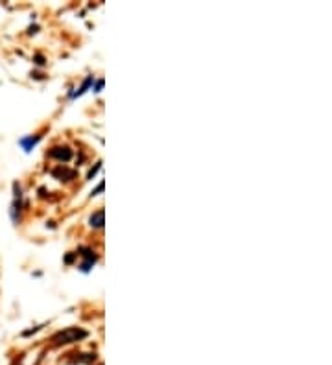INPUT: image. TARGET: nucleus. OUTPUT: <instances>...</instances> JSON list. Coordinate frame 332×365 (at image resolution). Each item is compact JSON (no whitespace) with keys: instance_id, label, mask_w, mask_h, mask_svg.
<instances>
[{"instance_id":"nucleus-1","label":"nucleus","mask_w":332,"mask_h":365,"mask_svg":"<svg viewBox=\"0 0 332 365\" xmlns=\"http://www.w3.org/2000/svg\"><path fill=\"white\" fill-rule=\"evenodd\" d=\"M87 337V330H82V328H67V330H61L54 336V343L56 345H67V343H74V341H80Z\"/></svg>"},{"instance_id":"nucleus-2","label":"nucleus","mask_w":332,"mask_h":365,"mask_svg":"<svg viewBox=\"0 0 332 365\" xmlns=\"http://www.w3.org/2000/svg\"><path fill=\"white\" fill-rule=\"evenodd\" d=\"M50 155L59 159V161H68V159L72 157V151L68 148H54L52 151H50Z\"/></svg>"},{"instance_id":"nucleus-3","label":"nucleus","mask_w":332,"mask_h":365,"mask_svg":"<svg viewBox=\"0 0 332 365\" xmlns=\"http://www.w3.org/2000/svg\"><path fill=\"white\" fill-rule=\"evenodd\" d=\"M89 221H91V227H96V229L104 227V211H96Z\"/></svg>"},{"instance_id":"nucleus-4","label":"nucleus","mask_w":332,"mask_h":365,"mask_svg":"<svg viewBox=\"0 0 332 365\" xmlns=\"http://www.w3.org/2000/svg\"><path fill=\"white\" fill-rule=\"evenodd\" d=\"M39 142V137H28V139H22L20 140V146H22V148H24V151H30V149L34 148L35 144H37Z\"/></svg>"},{"instance_id":"nucleus-5","label":"nucleus","mask_w":332,"mask_h":365,"mask_svg":"<svg viewBox=\"0 0 332 365\" xmlns=\"http://www.w3.org/2000/svg\"><path fill=\"white\" fill-rule=\"evenodd\" d=\"M91 83H92V76H89L85 80V82H83V85H82V89H80V91H76V92H72V94H70V98H78V96H82L83 92L87 91V89H89V87H91Z\"/></svg>"},{"instance_id":"nucleus-6","label":"nucleus","mask_w":332,"mask_h":365,"mask_svg":"<svg viewBox=\"0 0 332 365\" xmlns=\"http://www.w3.org/2000/svg\"><path fill=\"white\" fill-rule=\"evenodd\" d=\"M101 168V163H98L96 164V166H94V168H92L91 170V172H89V179H92V175H94V173H96L98 172V170H100Z\"/></svg>"},{"instance_id":"nucleus-7","label":"nucleus","mask_w":332,"mask_h":365,"mask_svg":"<svg viewBox=\"0 0 332 365\" xmlns=\"http://www.w3.org/2000/svg\"><path fill=\"white\" fill-rule=\"evenodd\" d=\"M101 87H104V80H100V82H96V87H94V92H100Z\"/></svg>"}]
</instances>
